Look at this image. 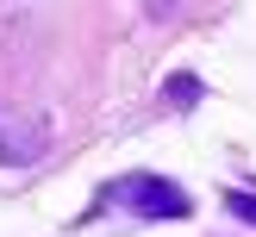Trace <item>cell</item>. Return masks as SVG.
Segmentation results:
<instances>
[{"label": "cell", "mask_w": 256, "mask_h": 237, "mask_svg": "<svg viewBox=\"0 0 256 237\" xmlns=\"http://www.w3.org/2000/svg\"><path fill=\"white\" fill-rule=\"evenodd\" d=\"M232 206H238V219H256V200L250 194H232Z\"/></svg>", "instance_id": "obj_2"}, {"label": "cell", "mask_w": 256, "mask_h": 237, "mask_svg": "<svg viewBox=\"0 0 256 237\" xmlns=\"http://www.w3.org/2000/svg\"><path fill=\"white\" fill-rule=\"evenodd\" d=\"M106 206H138V219H188V194L175 181H156V175H125L100 194V212Z\"/></svg>", "instance_id": "obj_1"}]
</instances>
